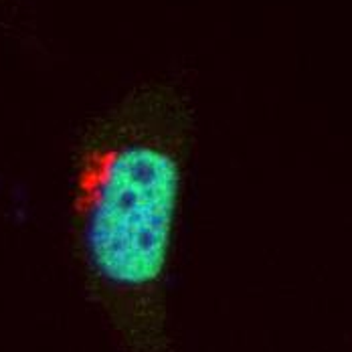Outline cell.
Wrapping results in <instances>:
<instances>
[{"instance_id": "obj_1", "label": "cell", "mask_w": 352, "mask_h": 352, "mask_svg": "<svg viewBox=\"0 0 352 352\" xmlns=\"http://www.w3.org/2000/svg\"><path fill=\"white\" fill-rule=\"evenodd\" d=\"M195 109L175 81H146L102 111L71 160V221L94 280L148 328L182 209Z\"/></svg>"}]
</instances>
